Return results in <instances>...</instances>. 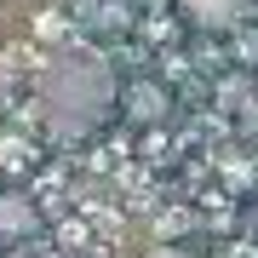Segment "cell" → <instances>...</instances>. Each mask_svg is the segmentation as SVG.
I'll return each mask as SVG.
<instances>
[{"mask_svg": "<svg viewBox=\"0 0 258 258\" xmlns=\"http://www.w3.org/2000/svg\"><path fill=\"white\" fill-rule=\"evenodd\" d=\"M115 92H120L115 69L98 52H63L40 81V120H46L52 138L75 144L115 115Z\"/></svg>", "mask_w": 258, "mask_h": 258, "instance_id": "obj_1", "label": "cell"}, {"mask_svg": "<svg viewBox=\"0 0 258 258\" xmlns=\"http://www.w3.org/2000/svg\"><path fill=\"white\" fill-rule=\"evenodd\" d=\"M115 109L132 120V126H161L166 115H172V92H166L161 81H126L115 92Z\"/></svg>", "mask_w": 258, "mask_h": 258, "instance_id": "obj_2", "label": "cell"}, {"mask_svg": "<svg viewBox=\"0 0 258 258\" xmlns=\"http://www.w3.org/2000/svg\"><path fill=\"white\" fill-rule=\"evenodd\" d=\"M178 12H184V23L201 29V35H230V29L247 18V0H178Z\"/></svg>", "mask_w": 258, "mask_h": 258, "instance_id": "obj_3", "label": "cell"}, {"mask_svg": "<svg viewBox=\"0 0 258 258\" xmlns=\"http://www.w3.org/2000/svg\"><path fill=\"white\" fill-rule=\"evenodd\" d=\"M40 230V212L23 189H0V241H29Z\"/></svg>", "mask_w": 258, "mask_h": 258, "instance_id": "obj_4", "label": "cell"}, {"mask_svg": "<svg viewBox=\"0 0 258 258\" xmlns=\"http://www.w3.org/2000/svg\"><path fill=\"white\" fill-rule=\"evenodd\" d=\"M6 103H12V63L0 57V115H6Z\"/></svg>", "mask_w": 258, "mask_h": 258, "instance_id": "obj_5", "label": "cell"}, {"mask_svg": "<svg viewBox=\"0 0 258 258\" xmlns=\"http://www.w3.org/2000/svg\"><path fill=\"white\" fill-rule=\"evenodd\" d=\"M0 166H23V144H0Z\"/></svg>", "mask_w": 258, "mask_h": 258, "instance_id": "obj_6", "label": "cell"}, {"mask_svg": "<svg viewBox=\"0 0 258 258\" xmlns=\"http://www.w3.org/2000/svg\"><path fill=\"white\" fill-rule=\"evenodd\" d=\"M166 258H184V252H166Z\"/></svg>", "mask_w": 258, "mask_h": 258, "instance_id": "obj_7", "label": "cell"}]
</instances>
